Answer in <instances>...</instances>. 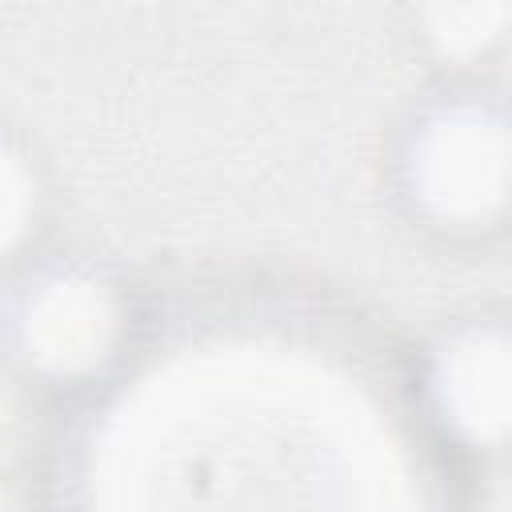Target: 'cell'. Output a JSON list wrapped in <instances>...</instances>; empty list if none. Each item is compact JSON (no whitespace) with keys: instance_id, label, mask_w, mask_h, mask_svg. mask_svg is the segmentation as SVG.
I'll return each mask as SVG.
<instances>
[{"instance_id":"1","label":"cell","mask_w":512,"mask_h":512,"mask_svg":"<svg viewBox=\"0 0 512 512\" xmlns=\"http://www.w3.org/2000/svg\"><path fill=\"white\" fill-rule=\"evenodd\" d=\"M420 196L452 220L484 216L504 188V140L484 112H444L416 152Z\"/></svg>"},{"instance_id":"2","label":"cell","mask_w":512,"mask_h":512,"mask_svg":"<svg viewBox=\"0 0 512 512\" xmlns=\"http://www.w3.org/2000/svg\"><path fill=\"white\" fill-rule=\"evenodd\" d=\"M116 332V308L112 296L80 276H60L36 292L28 320H24V340L32 356L52 368V372H80L96 364Z\"/></svg>"},{"instance_id":"3","label":"cell","mask_w":512,"mask_h":512,"mask_svg":"<svg viewBox=\"0 0 512 512\" xmlns=\"http://www.w3.org/2000/svg\"><path fill=\"white\" fill-rule=\"evenodd\" d=\"M504 380H508V372H504L500 340L472 336L444 356L440 400L464 432L484 440V436H496L504 428V408H508Z\"/></svg>"},{"instance_id":"4","label":"cell","mask_w":512,"mask_h":512,"mask_svg":"<svg viewBox=\"0 0 512 512\" xmlns=\"http://www.w3.org/2000/svg\"><path fill=\"white\" fill-rule=\"evenodd\" d=\"M28 216V180L12 156L0 152V248L24 228Z\"/></svg>"}]
</instances>
